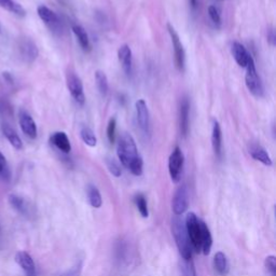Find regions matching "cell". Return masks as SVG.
Instances as JSON below:
<instances>
[{
    "mask_svg": "<svg viewBox=\"0 0 276 276\" xmlns=\"http://www.w3.org/2000/svg\"><path fill=\"white\" fill-rule=\"evenodd\" d=\"M117 154L123 166H125L128 169L132 165V163L140 156L138 154L136 142L133 136L127 133V132H124V133H122L120 137H119L117 145Z\"/></svg>",
    "mask_w": 276,
    "mask_h": 276,
    "instance_id": "obj_1",
    "label": "cell"
},
{
    "mask_svg": "<svg viewBox=\"0 0 276 276\" xmlns=\"http://www.w3.org/2000/svg\"><path fill=\"white\" fill-rule=\"evenodd\" d=\"M172 232L178 247L179 254L184 260L192 259V250L190 246V240L187 233L186 224L181 220L179 216H175L172 219Z\"/></svg>",
    "mask_w": 276,
    "mask_h": 276,
    "instance_id": "obj_2",
    "label": "cell"
},
{
    "mask_svg": "<svg viewBox=\"0 0 276 276\" xmlns=\"http://www.w3.org/2000/svg\"><path fill=\"white\" fill-rule=\"evenodd\" d=\"M246 68V76H245V83L248 91L257 97H261L263 95V84L259 77L258 71L256 69L255 61L252 58L249 59L248 64Z\"/></svg>",
    "mask_w": 276,
    "mask_h": 276,
    "instance_id": "obj_3",
    "label": "cell"
},
{
    "mask_svg": "<svg viewBox=\"0 0 276 276\" xmlns=\"http://www.w3.org/2000/svg\"><path fill=\"white\" fill-rule=\"evenodd\" d=\"M186 229L192 247L197 253L201 252V227L200 219L194 212H189L186 218Z\"/></svg>",
    "mask_w": 276,
    "mask_h": 276,
    "instance_id": "obj_4",
    "label": "cell"
},
{
    "mask_svg": "<svg viewBox=\"0 0 276 276\" xmlns=\"http://www.w3.org/2000/svg\"><path fill=\"white\" fill-rule=\"evenodd\" d=\"M185 156L179 147H175L168 159V172L174 183H178L183 174Z\"/></svg>",
    "mask_w": 276,
    "mask_h": 276,
    "instance_id": "obj_5",
    "label": "cell"
},
{
    "mask_svg": "<svg viewBox=\"0 0 276 276\" xmlns=\"http://www.w3.org/2000/svg\"><path fill=\"white\" fill-rule=\"evenodd\" d=\"M167 30L168 34L171 36L174 53H175V64L180 71H184L185 69V63H186V53L183 43L180 41V38L176 30L172 26L171 24H167Z\"/></svg>",
    "mask_w": 276,
    "mask_h": 276,
    "instance_id": "obj_6",
    "label": "cell"
},
{
    "mask_svg": "<svg viewBox=\"0 0 276 276\" xmlns=\"http://www.w3.org/2000/svg\"><path fill=\"white\" fill-rule=\"evenodd\" d=\"M67 87L73 100L78 105L82 106L85 103V96L83 92V84L81 79L74 72L67 73Z\"/></svg>",
    "mask_w": 276,
    "mask_h": 276,
    "instance_id": "obj_7",
    "label": "cell"
},
{
    "mask_svg": "<svg viewBox=\"0 0 276 276\" xmlns=\"http://www.w3.org/2000/svg\"><path fill=\"white\" fill-rule=\"evenodd\" d=\"M189 206V191L186 185L179 187L177 191L175 192L173 202H172V208L175 216H180L188 209Z\"/></svg>",
    "mask_w": 276,
    "mask_h": 276,
    "instance_id": "obj_8",
    "label": "cell"
},
{
    "mask_svg": "<svg viewBox=\"0 0 276 276\" xmlns=\"http://www.w3.org/2000/svg\"><path fill=\"white\" fill-rule=\"evenodd\" d=\"M37 13H38L39 17L50 29L53 31H60L62 28V24L58 14L54 11L46 7V5H39L38 9H37Z\"/></svg>",
    "mask_w": 276,
    "mask_h": 276,
    "instance_id": "obj_9",
    "label": "cell"
},
{
    "mask_svg": "<svg viewBox=\"0 0 276 276\" xmlns=\"http://www.w3.org/2000/svg\"><path fill=\"white\" fill-rule=\"evenodd\" d=\"M135 107H136L137 123L139 125V129L145 134H148L150 129V115H149L148 106L143 99H138L136 102Z\"/></svg>",
    "mask_w": 276,
    "mask_h": 276,
    "instance_id": "obj_10",
    "label": "cell"
},
{
    "mask_svg": "<svg viewBox=\"0 0 276 276\" xmlns=\"http://www.w3.org/2000/svg\"><path fill=\"white\" fill-rule=\"evenodd\" d=\"M18 122H20V127L23 133L30 139H35L37 137V125L33 117L27 111L21 110L20 115H18Z\"/></svg>",
    "mask_w": 276,
    "mask_h": 276,
    "instance_id": "obj_11",
    "label": "cell"
},
{
    "mask_svg": "<svg viewBox=\"0 0 276 276\" xmlns=\"http://www.w3.org/2000/svg\"><path fill=\"white\" fill-rule=\"evenodd\" d=\"M189 116H190V103L189 99L184 97L180 102L179 107V129L180 134L186 137L189 133Z\"/></svg>",
    "mask_w": 276,
    "mask_h": 276,
    "instance_id": "obj_12",
    "label": "cell"
},
{
    "mask_svg": "<svg viewBox=\"0 0 276 276\" xmlns=\"http://www.w3.org/2000/svg\"><path fill=\"white\" fill-rule=\"evenodd\" d=\"M15 261L18 266L21 267V269L25 272L26 276H37L36 272V266L34 259L31 258V256L26 253V252H18L15 255Z\"/></svg>",
    "mask_w": 276,
    "mask_h": 276,
    "instance_id": "obj_13",
    "label": "cell"
},
{
    "mask_svg": "<svg viewBox=\"0 0 276 276\" xmlns=\"http://www.w3.org/2000/svg\"><path fill=\"white\" fill-rule=\"evenodd\" d=\"M118 58L120 61L124 72L131 76L132 68H133V56H132V50L128 45H123L118 50Z\"/></svg>",
    "mask_w": 276,
    "mask_h": 276,
    "instance_id": "obj_14",
    "label": "cell"
},
{
    "mask_svg": "<svg viewBox=\"0 0 276 276\" xmlns=\"http://www.w3.org/2000/svg\"><path fill=\"white\" fill-rule=\"evenodd\" d=\"M232 54H233V58L237 63V65L243 68L247 66L249 59L252 58V55L248 53L246 48L240 42H234L232 45Z\"/></svg>",
    "mask_w": 276,
    "mask_h": 276,
    "instance_id": "obj_15",
    "label": "cell"
},
{
    "mask_svg": "<svg viewBox=\"0 0 276 276\" xmlns=\"http://www.w3.org/2000/svg\"><path fill=\"white\" fill-rule=\"evenodd\" d=\"M249 154L252 155L253 159H255L256 161L261 162L262 164H265L267 166H271L273 164L271 156L269 155L267 150L262 146L258 145V143H253V145H250Z\"/></svg>",
    "mask_w": 276,
    "mask_h": 276,
    "instance_id": "obj_16",
    "label": "cell"
},
{
    "mask_svg": "<svg viewBox=\"0 0 276 276\" xmlns=\"http://www.w3.org/2000/svg\"><path fill=\"white\" fill-rule=\"evenodd\" d=\"M211 146L214 149L215 154L220 158L221 155V147H222V132L220 124L217 120H212V129H211Z\"/></svg>",
    "mask_w": 276,
    "mask_h": 276,
    "instance_id": "obj_17",
    "label": "cell"
},
{
    "mask_svg": "<svg viewBox=\"0 0 276 276\" xmlns=\"http://www.w3.org/2000/svg\"><path fill=\"white\" fill-rule=\"evenodd\" d=\"M20 53L25 62L31 63L38 56V49L31 40H24L20 46Z\"/></svg>",
    "mask_w": 276,
    "mask_h": 276,
    "instance_id": "obj_18",
    "label": "cell"
},
{
    "mask_svg": "<svg viewBox=\"0 0 276 276\" xmlns=\"http://www.w3.org/2000/svg\"><path fill=\"white\" fill-rule=\"evenodd\" d=\"M51 142L62 152L69 153L71 151L70 141H69V138L64 132H55L51 136Z\"/></svg>",
    "mask_w": 276,
    "mask_h": 276,
    "instance_id": "obj_19",
    "label": "cell"
},
{
    "mask_svg": "<svg viewBox=\"0 0 276 276\" xmlns=\"http://www.w3.org/2000/svg\"><path fill=\"white\" fill-rule=\"evenodd\" d=\"M200 227H201V250H202L204 255H208L210 253V249L212 246V237L209 231V228L207 227V224L200 220Z\"/></svg>",
    "mask_w": 276,
    "mask_h": 276,
    "instance_id": "obj_20",
    "label": "cell"
},
{
    "mask_svg": "<svg viewBox=\"0 0 276 276\" xmlns=\"http://www.w3.org/2000/svg\"><path fill=\"white\" fill-rule=\"evenodd\" d=\"M1 132H2L3 136L7 138L8 141L11 143L12 147L15 148L16 150H21L23 148V142H22L20 136H18L16 134V132L11 127H9L8 124L3 123L1 125Z\"/></svg>",
    "mask_w": 276,
    "mask_h": 276,
    "instance_id": "obj_21",
    "label": "cell"
},
{
    "mask_svg": "<svg viewBox=\"0 0 276 276\" xmlns=\"http://www.w3.org/2000/svg\"><path fill=\"white\" fill-rule=\"evenodd\" d=\"M72 31H73L74 36L77 37V39H78L80 46H81V48H82L83 51L89 52L91 50V43H90L89 35H87L84 27L81 26V25L76 24L72 26Z\"/></svg>",
    "mask_w": 276,
    "mask_h": 276,
    "instance_id": "obj_22",
    "label": "cell"
},
{
    "mask_svg": "<svg viewBox=\"0 0 276 276\" xmlns=\"http://www.w3.org/2000/svg\"><path fill=\"white\" fill-rule=\"evenodd\" d=\"M0 7L17 16L23 17L26 15V11H25L22 5L16 2L15 0H0Z\"/></svg>",
    "mask_w": 276,
    "mask_h": 276,
    "instance_id": "obj_23",
    "label": "cell"
},
{
    "mask_svg": "<svg viewBox=\"0 0 276 276\" xmlns=\"http://www.w3.org/2000/svg\"><path fill=\"white\" fill-rule=\"evenodd\" d=\"M214 266L216 271L220 275H227L229 272V263L227 256H225L222 252L216 253L214 257Z\"/></svg>",
    "mask_w": 276,
    "mask_h": 276,
    "instance_id": "obj_24",
    "label": "cell"
},
{
    "mask_svg": "<svg viewBox=\"0 0 276 276\" xmlns=\"http://www.w3.org/2000/svg\"><path fill=\"white\" fill-rule=\"evenodd\" d=\"M86 192H87V199H89L91 206L94 207V208H99L103 204V199L102 196H100L99 190L95 186L90 185L87 187Z\"/></svg>",
    "mask_w": 276,
    "mask_h": 276,
    "instance_id": "obj_25",
    "label": "cell"
},
{
    "mask_svg": "<svg viewBox=\"0 0 276 276\" xmlns=\"http://www.w3.org/2000/svg\"><path fill=\"white\" fill-rule=\"evenodd\" d=\"M95 81H96V86L102 94L103 96H106L109 90V84H108V78L106 76V73L102 70H97L95 72Z\"/></svg>",
    "mask_w": 276,
    "mask_h": 276,
    "instance_id": "obj_26",
    "label": "cell"
},
{
    "mask_svg": "<svg viewBox=\"0 0 276 276\" xmlns=\"http://www.w3.org/2000/svg\"><path fill=\"white\" fill-rule=\"evenodd\" d=\"M80 136H81V139H82L85 145H87L89 147H95L97 145V138L91 128L89 127L81 128Z\"/></svg>",
    "mask_w": 276,
    "mask_h": 276,
    "instance_id": "obj_27",
    "label": "cell"
},
{
    "mask_svg": "<svg viewBox=\"0 0 276 276\" xmlns=\"http://www.w3.org/2000/svg\"><path fill=\"white\" fill-rule=\"evenodd\" d=\"M9 203L15 210L21 212V214H24V215L27 214V210H28L27 203L25 202L24 199H22L21 197L15 196V194H10Z\"/></svg>",
    "mask_w": 276,
    "mask_h": 276,
    "instance_id": "obj_28",
    "label": "cell"
},
{
    "mask_svg": "<svg viewBox=\"0 0 276 276\" xmlns=\"http://www.w3.org/2000/svg\"><path fill=\"white\" fill-rule=\"evenodd\" d=\"M0 178L3 181H10L11 179V171L8 161L1 152H0Z\"/></svg>",
    "mask_w": 276,
    "mask_h": 276,
    "instance_id": "obj_29",
    "label": "cell"
},
{
    "mask_svg": "<svg viewBox=\"0 0 276 276\" xmlns=\"http://www.w3.org/2000/svg\"><path fill=\"white\" fill-rule=\"evenodd\" d=\"M135 203L138 210H139L140 215L143 218H147L149 216V210H148V204H147V201L146 198L142 196V194H137L135 197Z\"/></svg>",
    "mask_w": 276,
    "mask_h": 276,
    "instance_id": "obj_30",
    "label": "cell"
},
{
    "mask_svg": "<svg viewBox=\"0 0 276 276\" xmlns=\"http://www.w3.org/2000/svg\"><path fill=\"white\" fill-rule=\"evenodd\" d=\"M208 15L210 17L212 24H214L216 27L221 26V14H220V12H219V10L217 9L216 5H209Z\"/></svg>",
    "mask_w": 276,
    "mask_h": 276,
    "instance_id": "obj_31",
    "label": "cell"
},
{
    "mask_svg": "<svg viewBox=\"0 0 276 276\" xmlns=\"http://www.w3.org/2000/svg\"><path fill=\"white\" fill-rule=\"evenodd\" d=\"M106 164H107L108 167V171L114 175L115 177H120L122 175V171H121V166L119 163L112 158H109L106 160Z\"/></svg>",
    "mask_w": 276,
    "mask_h": 276,
    "instance_id": "obj_32",
    "label": "cell"
},
{
    "mask_svg": "<svg viewBox=\"0 0 276 276\" xmlns=\"http://www.w3.org/2000/svg\"><path fill=\"white\" fill-rule=\"evenodd\" d=\"M181 274H183V276H197L196 268H194L192 259L184 260L183 265H181Z\"/></svg>",
    "mask_w": 276,
    "mask_h": 276,
    "instance_id": "obj_33",
    "label": "cell"
},
{
    "mask_svg": "<svg viewBox=\"0 0 276 276\" xmlns=\"http://www.w3.org/2000/svg\"><path fill=\"white\" fill-rule=\"evenodd\" d=\"M117 133V120L116 118H111L107 127V137L110 143H115Z\"/></svg>",
    "mask_w": 276,
    "mask_h": 276,
    "instance_id": "obj_34",
    "label": "cell"
},
{
    "mask_svg": "<svg viewBox=\"0 0 276 276\" xmlns=\"http://www.w3.org/2000/svg\"><path fill=\"white\" fill-rule=\"evenodd\" d=\"M142 168H143V162L141 156H139V158L132 163V165L130 166L129 169L132 172V174L135 175V176H140L142 174Z\"/></svg>",
    "mask_w": 276,
    "mask_h": 276,
    "instance_id": "obj_35",
    "label": "cell"
},
{
    "mask_svg": "<svg viewBox=\"0 0 276 276\" xmlns=\"http://www.w3.org/2000/svg\"><path fill=\"white\" fill-rule=\"evenodd\" d=\"M266 268L268 271L272 274V276L276 275V257L275 256H268L265 261Z\"/></svg>",
    "mask_w": 276,
    "mask_h": 276,
    "instance_id": "obj_36",
    "label": "cell"
},
{
    "mask_svg": "<svg viewBox=\"0 0 276 276\" xmlns=\"http://www.w3.org/2000/svg\"><path fill=\"white\" fill-rule=\"evenodd\" d=\"M80 273H81V267L80 265H77L73 268H71L70 270H68V271L63 274L62 276H80Z\"/></svg>",
    "mask_w": 276,
    "mask_h": 276,
    "instance_id": "obj_37",
    "label": "cell"
},
{
    "mask_svg": "<svg viewBox=\"0 0 276 276\" xmlns=\"http://www.w3.org/2000/svg\"><path fill=\"white\" fill-rule=\"evenodd\" d=\"M268 41L270 42V45H271V46H275L276 36H275V33H274V30H273V29L269 30V34H268Z\"/></svg>",
    "mask_w": 276,
    "mask_h": 276,
    "instance_id": "obj_38",
    "label": "cell"
},
{
    "mask_svg": "<svg viewBox=\"0 0 276 276\" xmlns=\"http://www.w3.org/2000/svg\"><path fill=\"white\" fill-rule=\"evenodd\" d=\"M3 77L7 79L9 82H12V78H11V76H10V73L9 72H3Z\"/></svg>",
    "mask_w": 276,
    "mask_h": 276,
    "instance_id": "obj_39",
    "label": "cell"
},
{
    "mask_svg": "<svg viewBox=\"0 0 276 276\" xmlns=\"http://www.w3.org/2000/svg\"><path fill=\"white\" fill-rule=\"evenodd\" d=\"M190 3L193 8L197 7V0H190Z\"/></svg>",
    "mask_w": 276,
    "mask_h": 276,
    "instance_id": "obj_40",
    "label": "cell"
},
{
    "mask_svg": "<svg viewBox=\"0 0 276 276\" xmlns=\"http://www.w3.org/2000/svg\"><path fill=\"white\" fill-rule=\"evenodd\" d=\"M0 29H1V25H0Z\"/></svg>",
    "mask_w": 276,
    "mask_h": 276,
    "instance_id": "obj_41",
    "label": "cell"
}]
</instances>
